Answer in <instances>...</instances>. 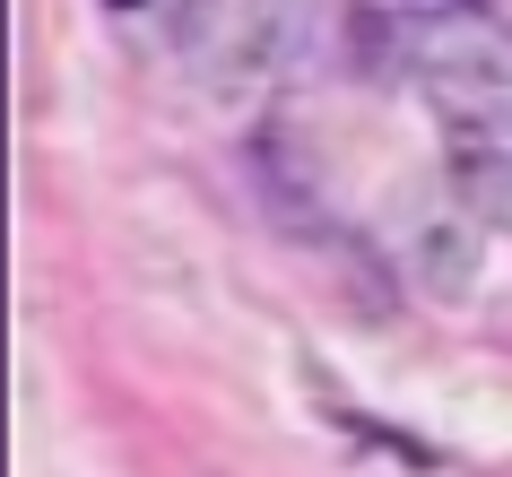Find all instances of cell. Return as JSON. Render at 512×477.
Here are the masks:
<instances>
[{"label": "cell", "mask_w": 512, "mask_h": 477, "mask_svg": "<svg viewBox=\"0 0 512 477\" xmlns=\"http://www.w3.org/2000/svg\"><path fill=\"white\" fill-rule=\"evenodd\" d=\"M417 87H426L443 122L469 139H512V27L495 18H426L408 35Z\"/></svg>", "instance_id": "obj_1"}, {"label": "cell", "mask_w": 512, "mask_h": 477, "mask_svg": "<svg viewBox=\"0 0 512 477\" xmlns=\"http://www.w3.org/2000/svg\"><path fill=\"white\" fill-rule=\"evenodd\" d=\"M417 9H434V18H478L486 0H417Z\"/></svg>", "instance_id": "obj_2"}]
</instances>
